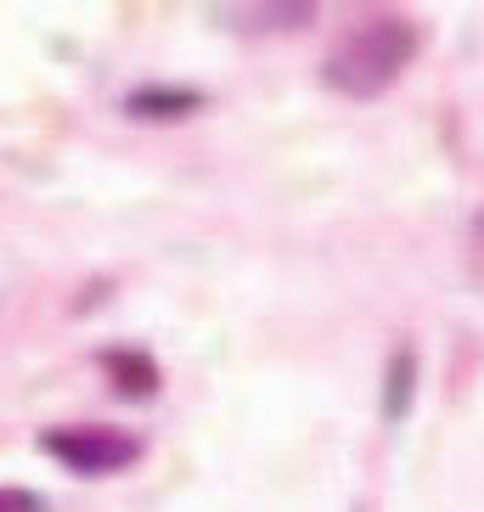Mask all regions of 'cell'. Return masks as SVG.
<instances>
[{
	"label": "cell",
	"instance_id": "6da1fadb",
	"mask_svg": "<svg viewBox=\"0 0 484 512\" xmlns=\"http://www.w3.org/2000/svg\"><path fill=\"white\" fill-rule=\"evenodd\" d=\"M411 57H417V29L406 17H366L361 29H349L344 46L327 57V85L349 102H372L406 74Z\"/></svg>",
	"mask_w": 484,
	"mask_h": 512
},
{
	"label": "cell",
	"instance_id": "7a4b0ae2",
	"mask_svg": "<svg viewBox=\"0 0 484 512\" xmlns=\"http://www.w3.org/2000/svg\"><path fill=\"white\" fill-rule=\"evenodd\" d=\"M46 451L62 456L74 473H119L141 456V445L124 434H102V428H74V434H46Z\"/></svg>",
	"mask_w": 484,
	"mask_h": 512
},
{
	"label": "cell",
	"instance_id": "3957f363",
	"mask_svg": "<svg viewBox=\"0 0 484 512\" xmlns=\"http://www.w3.org/2000/svg\"><path fill=\"white\" fill-rule=\"evenodd\" d=\"M411 394H417V355L400 344L389 361V377H383V422H406Z\"/></svg>",
	"mask_w": 484,
	"mask_h": 512
},
{
	"label": "cell",
	"instance_id": "277c9868",
	"mask_svg": "<svg viewBox=\"0 0 484 512\" xmlns=\"http://www.w3.org/2000/svg\"><path fill=\"white\" fill-rule=\"evenodd\" d=\"M197 107H203L197 91H136L130 96V119H186Z\"/></svg>",
	"mask_w": 484,
	"mask_h": 512
},
{
	"label": "cell",
	"instance_id": "5b68a950",
	"mask_svg": "<svg viewBox=\"0 0 484 512\" xmlns=\"http://www.w3.org/2000/svg\"><path fill=\"white\" fill-rule=\"evenodd\" d=\"M107 366H113V372H124L119 383H124L130 394L158 389V366H152V361H141V355H107Z\"/></svg>",
	"mask_w": 484,
	"mask_h": 512
},
{
	"label": "cell",
	"instance_id": "8992f818",
	"mask_svg": "<svg viewBox=\"0 0 484 512\" xmlns=\"http://www.w3.org/2000/svg\"><path fill=\"white\" fill-rule=\"evenodd\" d=\"M0 512H46V496H34V490H0Z\"/></svg>",
	"mask_w": 484,
	"mask_h": 512
}]
</instances>
